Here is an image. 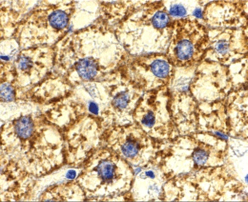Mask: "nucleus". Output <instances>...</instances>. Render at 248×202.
Wrapping results in <instances>:
<instances>
[{
	"label": "nucleus",
	"instance_id": "obj_1",
	"mask_svg": "<svg viewBox=\"0 0 248 202\" xmlns=\"http://www.w3.org/2000/svg\"><path fill=\"white\" fill-rule=\"evenodd\" d=\"M53 47V71L72 87L111 79L128 55L114 27L101 16L85 28L69 32Z\"/></svg>",
	"mask_w": 248,
	"mask_h": 202
},
{
	"label": "nucleus",
	"instance_id": "obj_2",
	"mask_svg": "<svg viewBox=\"0 0 248 202\" xmlns=\"http://www.w3.org/2000/svg\"><path fill=\"white\" fill-rule=\"evenodd\" d=\"M0 159L36 178L50 173L65 164L62 130L41 108L22 111L1 123Z\"/></svg>",
	"mask_w": 248,
	"mask_h": 202
},
{
	"label": "nucleus",
	"instance_id": "obj_3",
	"mask_svg": "<svg viewBox=\"0 0 248 202\" xmlns=\"http://www.w3.org/2000/svg\"><path fill=\"white\" fill-rule=\"evenodd\" d=\"M114 30L131 56L163 53L172 35V24L164 1H136Z\"/></svg>",
	"mask_w": 248,
	"mask_h": 202
},
{
	"label": "nucleus",
	"instance_id": "obj_4",
	"mask_svg": "<svg viewBox=\"0 0 248 202\" xmlns=\"http://www.w3.org/2000/svg\"><path fill=\"white\" fill-rule=\"evenodd\" d=\"M129 163L107 147L100 145L82 165L76 180L87 200L128 194L134 178Z\"/></svg>",
	"mask_w": 248,
	"mask_h": 202
},
{
	"label": "nucleus",
	"instance_id": "obj_5",
	"mask_svg": "<svg viewBox=\"0 0 248 202\" xmlns=\"http://www.w3.org/2000/svg\"><path fill=\"white\" fill-rule=\"evenodd\" d=\"M75 1H38L18 26L15 36L20 48L54 47L71 31Z\"/></svg>",
	"mask_w": 248,
	"mask_h": 202
},
{
	"label": "nucleus",
	"instance_id": "obj_6",
	"mask_svg": "<svg viewBox=\"0 0 248 202\" xmlns=\"http://www.w3.org/2000/svg\"><path fill=\"white\" fill-rule=\"evenodd\" d=\"M157 141L134 122L105 129L101 145L114 151L131 166L143 167L160 153Z\"/></svg>",
	"mask_w": 248,
	"mask_h": 202
},
{
	"label": "nucleus",
	"instance_id": "obj_7",
	"mask_svg": "<svg viewBox=\"0 0 248 202\" xmlns=\"http://www.w3.org/2000/svg\"><path fill=\"white\" fill-rule=\"evenodd\" d=\"M172 69L170 61L163 53L128 54L119 72L145 93L164 88L169 82Z\"/></svg>",
	"mask_w": 248,
	"mask_h": 202
},
{
	"label": "nucleus",
	"instance_id": "obj_8",
	"mask_svg": "<svg viewBox=\"0 0 248 202\" xmlns=\"http://www.w3.org/2000/svg\"><path fill=\"white\" fill-rule=\"evenodd\" d=\"M105 131L100 121L89 116L76 119L62 129L65 163L82 167L93 151L100 146Z\"/></svg>",
	"mask_w": 248,
	"mask_h": 202
},
{
	"label": "nucleus",
	"instance_id": "obj_9",
	"mask_svg": "<svg viewBox=\"0 0 248 202\" xmlns=\"http://www.w3.org/2000/svg\"><path fill=\"white\" fill-rule=\"evenodd\" d=\"M53 47H31L20 50L14 65L12 84L17 92V100L24 92L42 82L54 67Z\"/></svg>",
	"mask_w": 248,
	"mask_h": 202
},
{
	"label": "nucleus",
	"instance_id": "obj_10",
	"mask_svg": "<svg viewBox=\"0 0 248 202\" xmlns=\"http://www.w3.org/2000/svg\"><path fill=\"white\" fill-rule=\"evenodd\" d=\"M165 96V87L145 92L133 113L134 123L158 141L168 138L169 119Z\"/></svg>",
	"mask_w": 248,
	"mask_h": 202
},
{
	"label": "nucleus",
	"instance_id": "obj_11",
	"mask_svg": "<svg viewBox=\"0 0 248 202\" xmlns=\"http://www.w3.org/2000/svg\"><path fill=\"white\" fill-rule=\"evenodd\" d=\"M158 155L145 166L141 167L136 177L134 176L129 191L133 200L152 201L160 197L162 180Z\"/></svg>",
	"mask_w": 248,
	"mask_h": 202
},
{
	"label": "nucleus",
	"instance_id": "obj_12",
	"mask_svg": "<svg viewBox=\"0 0 248 202\" xmlns=\"http://www.w3.org/2000/svg\"><path fill=\"white\" fill-rule=\"evenodd\" d=\"M71 89L64 79L52 71L42 82L24 92L19 100L29 101L41 107L46 106L65 97Z\"/></svg>",
	"mask_w": 248,
	"mask_h": 202
},
{
	"label": "nucleus",
	"instance_id": "obj_13",
	"mask_svg": "<svg viewBox=\"0 0 248 202\" xmlns=\"http://www.w3.org/2000/svg\"><path fill=\"white\" fill-rule=\"evenodd\" d=\"M37 3L38 1H0V39L13 38L21 20Z\"/></svg>",
	"mask_w": 248,
	"mask_h": 202
},
{
	"label": "nucleus",
	"instance_id": "obj_14",
	"mask_svg": "<svg viewBox=\"0 0 248 202\" xmlns=\"http://www.w3.org/2000/svg\"><path fill=\"white\" fill-rule=\"evenodd\" d=\"M82 166H72L65 163L56 171L35 179L29 201H38L39 196L50 186L76 180L82 171Z\"/></svg>",
	"mask_w": 248,
	"mask_h": 202
},
{
	"label": "nucleus",
	"instance_id": "obj_15",
	"mask_svg": "<svg viewBox=\"0 0 248 202\" xmlns=\"http://www.w3.org/2000/svg\"><path fill=\"white\" fill-rule=\"evenodd\" d=\"M87 200L86 194L76 180L58 184L46 189L38 201L81 202Z\"/></svg>",
	"mask_w": 248,
	"mask_h": 202
},
{
	"label": "nucleus",
	"instance_id": "obj_16",
	"mask_svg": "<svg viewBox=\"0 0 248 202\" xmlns=\"http://www.w3.org/2000/svg\"><path fill=\"white\" fill-rule=\"evenodd\" d=\"M1 61H0V82H11L13 81L14 65L21 48L15 38L1 39Z\"/></svg>",
	"mask_w": 248,
	"mask_h": 202
},
{
	"label": "nucleus",
	"instance_id": "obj_17",
	"mask_svg": "<svg viewBox=\"0 0 248 202\" xmlns=\"http://www.w3.org/2000/svg\"><path fill=\"white\" fill-rule=\"evenodd\" d=\"M17 92L11 82H1L0 86V102L1 104H8L16 102Z\"/></svg>",
	"mask_w": 248,
	"mask_h": 202
},
{
	"label": "nucleus",
	"instance_id": "obj_18",
	"mask_svg": "<svg viewBox=\"0 0 248 202\" xmlns=\"http://www.w3.org/2000/svg\"><path fill=\"white\" fill-rule=\"evenodd\" d=\"M170 16L173 17H184L186 16V9L182 4H172L170 7L169 10H168Z\"/></svg>",
	"mask_w": 248,
	"mask_h": 202
},
{
	"label": "nucleus",
	"instance_id": "obj_19",
	"mask_svg": "<svg viewBox=\"0 0 248 202\" xmlns=\"http://www.w3.org/2000/svg\"><path fill=\"white\" fill-rule=\"evenodd\" d=\"M192 157L193 160L197 165H203L207 162L209 155L203 149H197L193 154Z\"/></svg>",
	"mask_w": 248,
	"mask_h": 202
},
{
	"label": "nucleus",
	"instance_id": "obj_20",
	"mask_svg": "<svg viewBox=\"0 0 248 202\" xmlns=\"http://www.w3.org/2000/svg\"><path fill=\"white\" fill-rule=\"evenodd\" d=\"M216 50L218 54L224 56L229 51V44L228 41L225 40H220L217 44L215 47Z\"/></svg>",
	"mask_w": 248,
	"mask_h": 202
},
{
	"label": "nucleus",
	"instance_id": "obj_21",
	"mask_svg": "<svg viewBox=\"0 0 248 202\" xmlns=\"http://www.w3.org/2000/svg\"><path fill=\"white\" fill-rule=\"evenodd\" d=\"M193 16L195 17L198 18V19H202L203 16V11L201 10L200 8L195 9L193 11Z\"/></svg>",
	"mask_w": 248,
	"mask_h": 202
}]
</instances>
